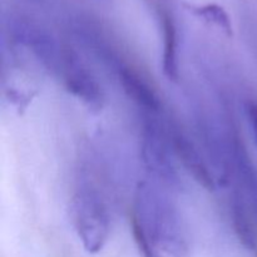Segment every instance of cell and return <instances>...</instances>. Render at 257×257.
I'll return each instance as SVG.
<instances>
[{"instance_id": "cell-1", "label": "cell", "mask_w": 257, "mask_h": 257, "mask_svg": "<svg viewBox=\"0 0 257 257\" xmlns=\"http://www.w3.org/2000/svg\"><path fill=\"white\" fill-rule=\"evenodd\" d=\"M153 241L170 257H191V245L177 208L156 186L142 182L136 190L135 212Z\"/></svg>"}, {"instance_id": "cell-2", "label": "cell", "mask_w": 257, "mask_h": 257, "mask_svg": "<svg viewBox=\"0 0 257 257\" xmlns=\"http://www.w3.org/2000/svg\"><path fill=\"white\" fill-rule=\"evenodd\" d=\"M73 225L88 253H98L109 238L110 221L100 196L89 187L75 193L72 205Z\"/></svg>"}, {"instance_id": "cell-3", "label": "cell", "mask_w": 257, "mask_h": 257, "mask_svg": "<svg viewBox=\"0 0 257 257\" xmlns=\"http://www.w3.org/2000/svg\"><path fill=\"white\" fill-rule=\"evenodd\" d=\"M60 73L70 94L93 112L103 109L105 102L104 90L77 53L70 49L63 50Z\"/></svg>"}, {"instance_id": "cell-4", "label": "cell", "mask_w": 257, "mask_h": 257, "mask_svg": "<svg viewBox=\"0 0 257 257\" xmlns=\"http://www.w3.org/2000/svg\"><path fill=\"white\" fill-rule=\"evenodd\" d=\"M142 158L151 175L165 187L180 190L182 187L177 166L171 155L170 146L153 123L145 125L142 135Z\"/></svg>"}, {"instance_id": "cell-5", "label": "cell", "mask_w": 257, "mask_h": 257, "mask_svg": "<svg viewBox=\"0 0 257 257\" xmlns=\"http://www.w3.org/2000/svg\"><path fill=\"white\" fill-rule=\"evenodd\" d=\"M15 34L19 43L32 50L39 62L49 69L60 72L63 50L59 49L55 40L48 33L43 32L39 28L24 24L17 27Z\"/></svg>"}, {"instance_id": "cell-6", "label": "cell", "mask_w": 257, "mask_h": 257, "mask_svg": "<svg viewBox=\"0 0 257 257\" xmlns=\"http://www.w3.org/2000/svg\"><path fill=\"white\" fill-rule=\"evenodd\" d=\"M172 147L175 156L188 175L206 191H215V178L193 143L182 133H175L172 136Z\"/></svg>"}, {"instance_id": "cell-7", "label": "cell", "mask_w": 257, "mask_h": 257, "mask_svg": "<svg viewBox=\"0 0 257 257\" xmlns=\"http://www.w3.org/2000/svg\"><path fill=\"white\" fill-rule=\"evenodd\" d=\"M118 79L125 94L135 103L145 109L158 112L161 109V99L150 83L132 67H120L118 69Z\"/></svg>"}, {"instance_id": "cell-8", "label": "cell", "mask_w": 257, "mask_h": 257, "mask_svg": "<svg viewBox=\"0 0 257 257\" xmlns=\"http://www.w3.org/2000/svg\"><path fill=\"white\" fill-rule=\"evenodd\" d=\"M163 25V55L162 72L171 82H178L180 79V67H178L177 54V29L173 19L168 14L162 18Z\"/></svg>"}, {"instance_id": "cell-9", "label": "cell", "mask_w": 257, "mask_h": 257, "mask_svg": "<svg viewBox=\"0 0 257 257\" xmlns=\"http://www.w3.org/2000/svg\"><path fill=\"white\" fill-rule=\"evenodd\" d=\"M231 217H232L233 230L238 241L242 243L243 247L248 250H256L257 238L255 228L243 203L240 202V200L236 197L231 203Z\"/></svg>"}, {"instance_id": "cell-10", "label": "cell", "mask_w": 257, "mask_h": 257, "mask_svg": "<svg viewBox=\"0 0 257 257\" xmlns=\"http://www.w3.org/2000/svg\"><path fill=\"white\" fill-rule=\"evenodd\" d=\"M192 10L196 15L203 18L206 22L215 24L227 35H232V24H231L230 17L221 7L215 4H208L205 7L193 8Z\"/></svg>"}, {"instance_id": "cell-11", "label": "cell", "mask_w": 257, "mask_h": 257, "mask_svg": "<svg viewBox=\"0 0 257 257\" xmlns=\"http://www.w3.org/2000/svg\"><path fill=\"white\" fill-rule=\"evenodd\" d=\"M131 230H132L133 238H135L136 246H137L138 251H140L142 257H158L156 252V246L143 226L138 221V218L135 215L131 217Z\"/></svg>"}, {"instance_id": "cell-12", "label": "cell", "mask_w": 257, "mask_h": 257, "mask_svg": "<svg viewBox=\"0 0 257 257\" xmlns=\"http://www.w3.org/2000/svg\"><path fill=\"white\" fill-rule=\"evenodd\" d=\"M246 112H247L248 122H250L252 132L257 141V103L248 102L247 105H246Z\"/></svg>"}, {"instance_id": "cell-13", "label": "cell", "mask_w": 257, "mask_h": 257, "mask_svg": "<svg viewBox=\"0 0 257 257\" xmlns=\"http://www.w3.org/2000/svg\"><path fill=\"white\" fill-rule=\"evenodd\" d=\"M256 253H257V247H256ZM257 256V255H256Z\"/></svg>"}]
</instances>
